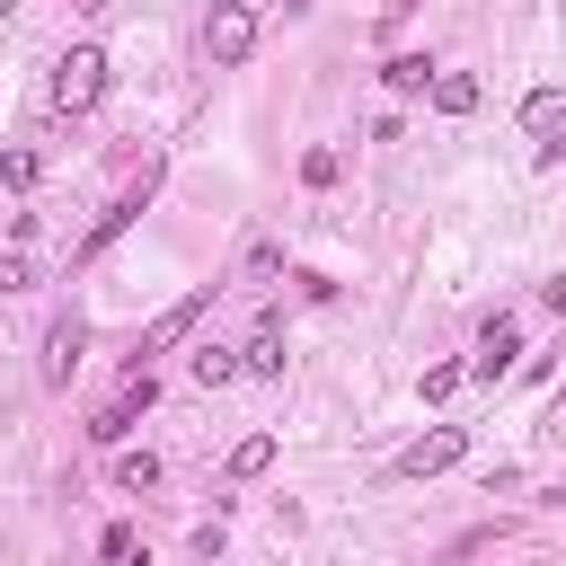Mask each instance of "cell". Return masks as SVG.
Returning a JSON list of instances; mask_svg holds the SVG:
<instances>
[{"mask_svg": "<svg viewBox=\"0 0 566 566\" xmlns=\"http://www.w3.org/2000/svg\"><path fill=\"white\" fill-rule=\"evenodd\" d=\"M80 345H88V327L80 318H53V336H44V389H62L80 371Z\"/></svg>", "mask_w": 566, "mask_h": 566, "instance_id": "ba28073f", "label": "cell"}, {"mask_svg": "<svg viewBox=\"0 0 566 566\" xmlns=\"http://www.w3.org/2000/svg\"><path fill=\"white\" fill-rule=\"evenodd\" d=\"M150 186H159V168H142V186H124V195H115V203H106V212H97V230H88V239H80V256H97V248H115V239H124V230H133V212H142V203H150Z\"/></svg>", "mask_w": 566, "mask_h": 566, "instance_id": "52a82bcc", "label": "cell"}, {"mask_svg": "<svg viewBox=\"0 0 566 566\" xmlns=\"http://www.w3.org/2000/svg\"><path fill=\"white\" fill-rule=\"evenodd\" d=\"M283 9H310V0H283Z\"/></svg>", "mask_w": 566, "mask_h": 566, "instance_id": "7402d4cb", "label": "cell"}, {"mask_svg": "<svg viewBox=\"0 0 566 566\" xmlns=\"http://www.w3.org/2000/svg\"><path fill=\"white\" fill-rule=\"evenodd\" d=\"M9 9H18V0H0V18H9Z\"/></svg>", "mask_w": 566, "mask_h": 566, "instance_id": "44dd1931", "label": "cell"}, {"mask_svg": "<svg viewBox=\"0 0 566 566\" xmlns=\"http://www.w3.org/2000/svg\"><path fill=\"white\" fill-rule=\"evenodd\" d=\"M0 186L27 195V186H35V150H0Z\"/></svg>", "mask_w": 566, "mask_h": 566, "instance_id": "2e32d148", "label": "cell"}, {"mask_svg": "<svg viewBox=\"0 0 566 566\" xmlns=\"http://www.w3.org/2000/svg\"><path fill=\"white\" fill-rule=\"evenodd\" d=\"M460 380H469V363H433V371H424V398H451Z\"/></svg>", "mask_w": 566, "mask_h": 566, "instance_id": "d6986e66", "label": "cell"}, {"mask_svg": "<svg viewBox=\"0 0 566 566\" xmlns=\"http://www.w3.org/2000/svg\"><path fill=\"white\" fill-rule=\"evenodd\" d=\"M203 310H212V283H203V292H186V301H168V310H159V318L142 327V363H150V354H168V345H186Z\"/></svg>", "mask_w": 566, "mask_h": 566, "instance_id": "5b68a950", "label": "cell"}, {"mask_svg": "<svg viewBox=\"0 0 566 566\" xmlns=\"http://www.w3.org/2000/svg\"><path fill=\"white\" fill-rule=\"evenodd\" d=\"M239 371L274 380V371H283V336H274V327H256V336H248V354H239Z\"/></svg>", "mask_w": 566, "mask_h": 566, "instance_id": "30bf717a", "label": "cell"}, {"mask_svg": "<svg viewBox=\"0 0 566 566\" xmlns=\"http://www.w3.org/2000/svg\"><path fill=\"white\" fill-rule=\"evenodd\" d=\"M115 486H159V460H150V451H124V460H115Z\"/></svg>", "mask_w": 566, "mask_h": 566, "instance_id": "9a60e30c", "label": "cell"}, {"mask_svg": "<svg viewBox=\"0 0 566 566\" xmlns=\"http://www.w3.org/2000/svg\"><path fill=\"white\" fill-rule=\"evenodd\" d=\"M142 557V539H133V522H106V566H133Z\"/></svg>", "mask_w": 566, "mask_h": 566, "instance_id": "ac0fdd59", "label": "cell"}, {"mask_svg": "<svg viewBox=\"0 0 566 566\" xmlns=\"http://www.w3.org/2000/svg\"><path fill=\"white\" fill-rule=\"evenodd\" d=\"M274 469V433H248L239 451H230V478H265Z\"/></svg>", "mask_w": 566, "mask_h": 566, "instance_id": "4fadbf2b", "label": "cell"}, {"mask_svg": "<svg viewBox=\"0 0 566 566\" xmlns=\"http://www.w3.org/2000/svg\"><path fill=\"white\" fill-rule=\"evenodd\" d=\"M106 80H115V62H106L97 44H71V53L53 62V88H44V97H53V115H88V106L106 97Z\"/></svg>", "mask_w": 566, "mask_h": 566, "instance_id": "6da1fadb", "label": "cell"}, {"mask_svg": "<svg viewBox=\"0 0 566 566\" xmlns=\"http://www.w3.org/2000/svg\"><path fill=\"white\" fill-rule=\"evenodd\" d=\"M469 460V433L460 424H433V433H416L398 460H389V478H442V469H460Z\"/></svg>", "mask_w": 566, "mask_h": 566, "instance_id": "3957f363", "label": "cell"}, {"mask_svg": "<svg viewBox=\"0 0 566 566\" xmlns=\"http://www.w3.org/2000/svg\"><path fill=\"white\" fill-rule=\"evenodd\" d=\"M513 363H522V327H513V318L495 310V318L478 327V354H469V380H504Z\"/></svg>", "mask_w": 566, "mask_h": 566, "instance_id": "8992f818", "label": "cell"}, {"mask_svg": "<svg viewBox=\"0 0 566 566\" xmlns=\"http://www.w3.org/2000/svg\"><path fill=\"white\" fill-rule=\"evenodd\" d=\"M522 133H531V159L557 168L566 159V88H531L522 97Z\"/></svg>", "mask_w": 566, "mask_h": 566, "instance_id": "277c9868", "label": "cell"}, {"mask_svg": "<svg viewBox=\"0 0 566 566\" xmlns=\"http://www.w3.org/2000/svg\"><path fill=\"white\" fill-rule=\"evenodd\" d=\"M539 310H557V318H566V274H548V283H539Z\"/></svg>", "mask_w": 566, "mask_h": 566, "instance_id": "ffe728a7", "label": "cell"}, {"mask_svg": "<svg viewBox=\"0 0 566 566\" xmlns=\"http://www.w3.org/2000/svg\"><path fill=\"white\" fill-rule=\"evenodd\" d=\"M203 53H212V71H239V62L256 53V9H248V0H212V18H203Z\"/></svg>", "mask_w": 566, "mask_h": 566, "instance_id": "7a4b0ae2", "label": "cell"}, {"mask_svg": "<svg viewBox=\"0 0 566 566\" xmlns=\"http://www.w3.org/2000/svg\"><path fill=\"white\" fill-rule=\"evenodd\" d=\"M433 106H442V115H469V106H478V80H469V71H442V80H433Z\"/></svg>", "mask_w": 566, "mask_h": 566, "instance_id": "7c38bea8", "label": "cell"}, {"mask_svg": "<svg viewBox=\"0 0 566 566\" xmlns=\"http://www.w3.org/2000/svg\"><path fill=\"white\" fill-rule=\"evenodd\" d=\"M239 274H248V283H274V274H283V248H274V239H256V248H248V265H239Z\"/></svg>", "mask_w": 566, "mask_h": 566, "instance_id": "5bb4252c", "label": "cell"}, {"mask_svg": "<svg viewBox=\"0 0 566 566\" xmlns=\"http://www.w3.org/2000/svg\"><path fill=\"white\" fill-rule=\"evenodd\" d=\"M557 433H566V424H557Z\"/></svg>", "mask_w": 566, "mask_h": 566, "instance_id": "603a6c76", "label": "cell"}, {"mask_svg": "<svg viewBox=\"0 0 566 566\" xmlns=\"http://www.w3.org/2000/svg\"><path fill=\"white\" fill-rule=\"evenodd\" d=\"M380 80H389V88H398V97H416V88H433V80H442V71H433V62H424V53H398V62H389V71H380Z\"/></svg>", "mask_w": 566, "mask_h": 566, "instance_id": "9c48e42d", "label": "cell"}, {"mask_svg": "<svg viewBox=\"0 0 566 566\" xmlns=\"http://www.w3.org/2000/svg\"><path fill=\"white\" fill-rule=\"evenodd\" d=\"M35 283V265H27V248H0V292H27Z\"/></svg>", "mask_w": 566, "mask_h": 566, "instance_id": "e0dca14e", "label": "cell"}, {"mask_svg": "<svg viewBox=\"0 0 566 566\" xmlns=\"http://www.w3.org/2000/svg\"><path fill=\"white\" fill-rule=\"evenodd\" d=\"M195 380H203V389H230V380H239V354H230V345H195Z\"/></svg>", "mask_w": 566, "mask_h": 566, "instance_id": "8fae6325", "label": "cell"}]
</instances>
